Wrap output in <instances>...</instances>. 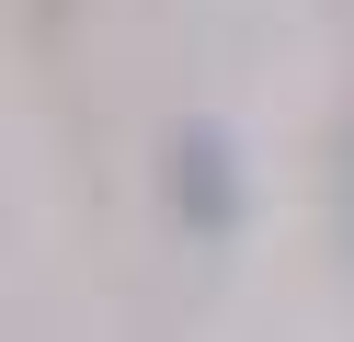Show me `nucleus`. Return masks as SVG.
<instances>
[{
  "label": "nucleus",
  "mask_w": 354,
  "mask_h": 342,
  "mask_svg": "<svg viewBox=\"0 0 354 342\" xmlns=\"http://www.w3.org/2000/svg\"><path fill=\"white\" fill-rule=\"evenodd\" d=\"M171 205H183L206 240H229V228H240V160H229V137H217V126H183V137H171Z\"/></svg>",
  "instance_id": "1"
}]
</instances>
